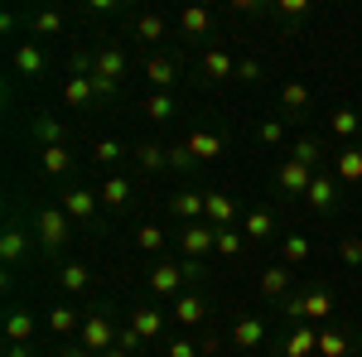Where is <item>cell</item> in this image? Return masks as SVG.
I'll use <instances>...</instances> for the list:
<instances>
[{"label": "cell", "mask_w": 362, "mask_h": 357, "mask_svg": "<svg viewBox=\"0 0 362 357\" xmlns=\"http://www.w3.org/2000/svg\"><path fill=\"white\" fill-rule=\"evenodd\" d=\"M276 179H280V193H285V198H305L309 184H314V169L300 165V160H285Z\"/></svg>", "instance_id": "obj_5"}, {"label": "cell", "mask_w": 362, "mask_h": 357, "mask_svg": "<svg viewBox=\"0 0 362 357\" xmlns=\"http://www.w3.org/2000/svg\"><path fill=\"white\" fill-rule=\"evenodd\" d=\"M184 145H189L194 160H213V155H223V136H213V131H194Z\"/></svg>", "instance_id": "obj_19"}, {"label": "cell", "mask_w": 362, "mask_h": 357, "mask_svg": "<svg viewBox=\"0 0 362 357\" xmlns=\"http://www.w3.org/2000/svg\"><path fill=\"white\" fill-rule=\"evenodd\" d=\"M145 116H150V121H169V116H174V97H169V92H155V97L145 102Z\"/></svg>", "instance_id": "obj_35"}, {"label": "cell", "mask_w": 362, "mask_h": 357, "mask_svg": "<svg viewBox=\"0 0 362 357\" xmlns=\"http://www.w3.org/2000/svg\"><path fill=\"white\" fill-rule=\"evenodd\" d=\"M49 329H54L58 338H63V333H73V329H78V309H68V304H58L54 314H49Z\"/></svg>", "instance_id": "obj_33"}, {"label": "cell", "mask_w": 362, "mask_h": 357, "mask_svg": "<svg viewBox=\"0 0 362 357\" xmlns=\"http://www.w3.org/2000/svg\"><path fill=\"white\" fill-rule=\"evenodd\" d=\"M92 155H97V165H116L126 150H121V140H97V150H92Z\"/></svg>", "instance_id": "obj_42"}, {"label": "cell", "mask_w": 362, "mask_h": 357, "mask_svg": "<svg viewBox=\"0 0 362 357\" xmlns=\"http://www.w3.org/2000/svg\"><path fill=\"white\" fill-rule=\"evenodd\" d=\"M131 329H136L140 338H160L165 319H160V309H131Z\"/></svg>", "instance_id": "obj_22"}, {"label": "cell", "mask_w": 362, "mask_h": 357, "mask_svg": "<svg viewBox=\"0 0 362 357\" xmlns=\"http://www.w3.org/2000/svg\"><path fill=\"white\" fill-rule=\"evenodd\" d=\"M97 203H102V193H92V189H68L63 193V213H68L73 222H92Z\"/></svg>", "instance_id": "obj_10"}, {"label": "cell", "mask_w": 362, "mask_h": 357, "mask_svg": "<svg viewBox=\"0 0 362 357\" xmlns=\"http://www.w3.org/2000/svg\"><path fill=\"white\" fill-rule=\"evenodd\" d=\"M169 208H174V218L198 222V213H203V193H174V198H169Z\"/></svg>", "instance_id": "obj_25"}, {"label": "cell", "mask_w": 362, "mask_h": 357, "mask_svg": "<svg viewBox=\"0 0 362 357\" xmlns=\"http://www.w3.org/2000/svg\"><path fill=\"white\" fill-rule=\"evenodd\" d=\"M63 92H68V107H92V102H97V87H92V78H83V73L68 78Z\"/></svg>", "instance_id": "obj_23"}, {"label": "cell", "mask_w": 362, "mask_h": 357, "mask_svg": "<svg viewBox=\"0 0 362 357\" xmlns=\"http://www.w3.org/2000/svg\"><path fill=\"white\" fill-rule=\"evenodd\" d=\"M29 237H34V232H25L20 222H10V227L0 232V261H5V266H20L25 251H29Z\"/></svg>", "instance_id": "obj_9"}, {"label": "cell", "mask_w": 362, "mask_h": 357, "mask_svg": "<svg viewBox=\"0 0 362 357\" xmlns=\"http://www.w3.org/2000/svg\"><path fill=\"white\" fill-rule=\"evenodd\" d=\"M338 184H362V150L358 145L338 150Z\"/></svg>", "instance_id": "obj_15"}, {"label": "cell", "mask_w": 362, "mask_h": 357, "mask_svg": "<svg viewBox=\"0 0 362 357\" xmlns=\"http://www.w3.org/2000/svg\"><path fill=\"white\" fill-rule=\"evenodd\" d=\"M15 68H20L25 78H39V73H44V49H39L34 39L20 44V49H15Z\"/></svg>", "instance_id": "obj_18"}, {"label": "cell", "mask_w": 362, "mask_h": 357, "mask_svg": "<svg viewBox=\"0 0 362 357\" xmlns=\"http://www.w3.org/2000/svg\"><path fill=\"white\" fill-rule=\"evenodd\" d=\"M121 73H126V54H121V49H102V54H97V63H92V87H97V102H102V97H116Z\"/></svg>", "instance_id": "obj_4"}, {"label": "cell", "mask_w": 362, "mask_h": 357, "mask_svg": "<svg viewBox=\"0 0 362 357\" xmlns=\"http://www.w3.org/2000/svg\"><path fill=\"white\" fill-rule=\"evenodd\" d=\"M280 15L295 20V15H309V0H280Z\"/></svg>", "instance_id": "obj_48"}, {"label": "cell", "mask_w": 362, "mask_h": 357, "mask_svg": "<svg viewBox=\"0 0 362 357\" xmlns=\"http://www.w3.org/2000/svg\"><path fill=\"white\" fill-rule=\"evenodd\" d=\"M169 169H194V155H189V145H174V150H169Z\"/></svg>", "instance_id": "obj_46"}, {"label": "cell", "mask_w": 362, "mask_h": 357, "mask_svg": "<svg viewBox=\"0 0 362 357\" xmlns=\"http://www.w3.org/2000/svg\"><path fill=\"white\" fill-rule=\"evenodd\" d=\"M58 357H92V353H87V348H63Z\"/></svg>", "instance_id": "obj_53"}, {"label": "cell", "mask_w": 362, "mask_h": 357, "mask_svg": "<svg viewBox=\"0 0 362 357\" xmlns=\"http://www.w3.org/2000/svg\"><path fill=\"white\" fill-rule=\"evenodd\" d=\"M58 29H63V15H58V10L34 15V34H39V39H49V34H58Z\"/></svg>", "instance_id": "obj_41"}, {"label": "cell", "mask_w": 362, "mask_h": 357, "mask_svg": "<svg viewBox=\"0 0 362 357\" xmlns=\"http://www.w3.org/2000/svg\"><path fill=\"white\" fill-rule=\"evenodd\" d=\"M203 213H208L213 227H227V222L237 218V203H232L227 193H203Z\"/></svg>", "instance_id": "obj_13"}, {"label": "cell", "mask_w": 362, "mask_h": 357, "mask_svg": "<svg viewBox=\"0 0 362 357\" xmlns=\"http://www.w3.org/2000/svg\"><path fill=\"white\" fill-rule=\"evenodd\" d=\"M261 295L266 300H290V266H266L261 271Z\"/></svg>", "instance_id": "obj_12"}, {"label": "cell", "mask_w": 362, "mask_h": 357, "mask_svg": "<svg viewBox=\"0 0 362 357\" xmlns=\"http://www.w3.org/2000/svg\"><path fill=\"white\" fill-rule=\"evenodd\" d=\"M290 160H300V165H319V160H324V150H319V140L314 136H305V140H295V150H290Z\"/></svg>", "instance_id": "obj_32"}, {"label": "cell", "mask_w": 362, "mask_h": 357, "mask_svg": "<svg viewBox=\"0 0 362 357\" xmlns=\"http://www.w3.org/2000/svg\"><path fill=\"white\" fill-rule=\"evenodd\" d=\"M169 357H198V343L179 338V343H169Z\"/></svg>", "instance_id": "obj_49"}, {"label": "cell", "mask_w": 362, "mask_h": 357, "mask_svg": "<svg viewBox=\"0 0 362 357\" xmlns=\"http://www.w3.org/2000/svg\"><path fill=\"white\" fill-rule=\"evenodd\" d=\"M198 353H223V338H218V333H208V338L198 343Z\"/></svg>", "instance_id": "obj_52"}, {"label": "cell", "mask_w": 362, "mask_h": 357, "mask_svg": "<svg viewBox=\"0 0 362 357\" xmlns=\"http://www.w3.org/2000/svg\"><path fill=\"white\" fill-rule=\"evenodd\" d=\"M140 343H145V338H140L136 329H126V333H121V338H116V348H126V353H136Z\"/></svg>", "instance_id": "obj_50"}, {"label": "cell", "mask_w": 362, "mask_h": 357, "mask_svg": "<svg viewBox=\"0 0 362 357\" xmlns=\"http://www.w3.org/2000/svg\"><path fill=\"white\" fill-rule=\"evenodd\" d=\"M285 314H290V319H329V314H334L329 285H309L300 295H290V300H285Z\"/></svg>", "instance_id": "obj_3"}, {"label": "cell", "mask_w": 362, "mask_h": 357, "mask_svg": "<svg viewBox=\"0 0 362 357\" xmlns=\"http://www.w3.org/2000/svg\"><path fill=\"white\" fill-rule=\"evenodd\" d=\"M261 338H266V324H261V319H242V324L232 329V343H237V348H256Z\"/></svg>", "instance_id": "obj_27"}, {"label": "cell", "mask_w": 362, "mask_h": 357, "mask_svg": "<svg viewBox=\"0 0 362 357\" xmlns=\"http://www.w3.org/2000/svg\"><path fill=\"white\" fill-rule=\"evenodd\" d=\"M179 242H184V251H189V261H198L203 251H213V242H218V227H213V222H189V227L179 232Z\"/></svg>", "instance_id": "obj_8"}, {"label": "cell", "mask_w": 362, "mask_h": 357, "mask_svg": "<svg viewBox=\"0 0 362 357\" xmlns=\"http://www.w3.org/2000/svg\"><path fill=\"white\" fill-rule=\"evenodd\" d=\"M353 353V343H348V333H319V357H348Z\"/></svg>", "instance_id": "obj_30"}, {"label": "cell", "mask_w": 362, "mask_h": 357, "mask_svg": "<svg viewBox=\"0 0 362 357\" xmlns=\"http://www.w3.org/2000/svg\"><path fill=\"white\" fill-rule=\"evenodd\" d=\"M203 73H208V78H232V73H237V63H232L223 49H208V54H203Z\"/></svg>", "instance_id": "obj_28"}, {"label": "cell", "mask_w": 362, "mask_h": 357, "mask_svg": "<svg viewBox=\"0 0 362 357\" xmlns=\"http://www.w3.org/2000/svg\"><path fill=\"white\" fill-rule=\"evenodd\" d=\"M309 256V237H285V266L290 261H305Z\"/></svg>", "instance_id": "obj_44"}, {"label": "cell", "mask_w": 362, "mask_h": 357, "mask_svg": "<svg viewBox=\"0 0 362 357\" xmlns=\"http://www.w3.org/2000/svg\"><path fill=\"white\" fill-rule=\"evenodd\" d=\"M280 353H285V357H314V353H319V333H314V329H295L290 338H285Z\"/></svg>", "instance_id": "obj_16"}, {"label": "cell", "mask_w": 362, "mask_h": 357, "mask_svg": "<svg viewBox=\"0 0 362 357\" xmlns=\"http://www.w3.org/2000/svg\"><path fill=\"white\" fill-rule=\"evenodd\" d=\"M242 232H247L251 242H266V237L276 232V218H271V213H247V218H242Z\"/></svg>", "instance_id": "obj_26"}, {"label": "cell", "mask_w": 362, "mask_h": 357, "mask_svg": "<svg viewBox=\"0 0 362 357\" xmlns=\"http://www.w3.org/2000/svg\"><path fill=\"white\" fill-rule=\"evenodd\" d=\"M58 285H63L68 295H83L87 285H92V275H87V266H63V271H58Z\"/></svg>", "instance_id": "obj_29"}, {"label": "cell", "mask_w": 362, "mask_h": 357, "mask_svg": "<svg viewBox=\"0 0 362 357\" xmlns=\"http://www.w3.org/2000/svg\"><path fill=\"white\" fill-rule=\"evenodd\" d=\"M131 198V179H107V189H102V203L107 208H121Z\"/></svg>", "instance_id": "obj_36"}, {"label": "cell", "mask_w": 362, "mask_h": 357, "mask_svg": "<svg viewBox=\"0 0 362 357\" xmlns=\"http://www.w3.org/2000/svg\"><path fill=\"white\" fill-rule=\"evenodd\" d=\"M34 237H39V247L49 251V256H58V251L68 247V237H73V218L63 208H44L34 218Z\"/></svg>", "instance_id": "obj_1"}, {"label": "cell", "mask_w": 362, "mask_h": 357, "mask_svg": "<svg viewBox=\"0 0 362 357\" xmlns=\"http://www.w3.org/2000/svg\"><path fill=\"white\" fill-rule=\"evenodd\" d=\"M136 165L145 174H160V169H169V150H160V145H136Z\"/></svg>", "instance_id": "obj_24"}, {"label": "cell", "mask_w": 362, "mask_h": 357, "mask_svg": "<svg viewBox=\"0 0 362 357\" xmlns=\"http://www.w3.org/2000/svg\"><path fill=\"white\" fill-rule=\"evenodd\" d=\"M358 126H362L358 111H334V116H329V131H334V136H353Z\"/></svg>", "instance_id": "obj_39"}, {"label": "cell", "mask_w": 362, "mask_h": 357, "mask_svg": "<svg viewBox=\"0 0 362 357\" xmlns=\"http://www.w3.org/2000/svg\"><path fill=\"white\" fill-rule=\"evenodd\" d=\"M285 140V121H261V145H280Z\"/></svg>", "instance_id": "obj_45"}, {"label": "cell", "mask_w": 362, "mask_h": 357, "mask_svg": "<svg viewBox=\"0 0 362 357\" xmlns=\"http://www.w3.org/2000/svg\"><path fill=\"white\" fill-rule=\"evenodd\" d=\"M174 319H179L184 329H194V324H203V319H208V300H203L198 290H184V295L174 300Z\"/></svg>", "instance_id": "obj_11"}, {"label": "cell", "mask_w": 362, "mask_h": 357, "mask_svg": "<svg viewBox=\"0 0 362 357\" xmlns=\"http://www.w3.org/2000/svg\"><path fill=\"white\" fill-rule=\"evenodd\" d=\"M305 203L314 208V213H334V208H338V179H334V174H314Z\"/></svg>", "instance_id": "obj_7"}, {"label": "cell", "mask_w": 362, "mask_h": 357, "mask_svg": "<svg viewBox=\"0 0 362 357\" xmlns=\"http://www.w3.org/2000/svg\"><path fill=\"white\" fill-rule=\"evenodd\" d=\"M174 73H179L174 58H145V78H150L155 87H174V83H179Z\"/></svg>", "instance_id": "obj_21"}, {"label": "cell", "mask_w": 362, "mask_h": 357, "mask_svg": "<svg viewBox=\"0 0 362 357\" xmlns=\"http://www.w3.org/2000/svg\"><path fill=\"white\" fill-rule=\"evenodd\" d=\"M208 25H213V15H208V10H198V5H189V10L179 15V34H184V39H203Z\"/></svg>", "instance_id": "obj_17"}, {"label": "cell", "mask_w": 362, "mask_h": 357, "mask_svg": "<svg viewBox=\"0 0 362 357\" xmlns=\"http://www.w3.org/2000/svg\"><path fill=\"white\" fill-rule=\"evenodd\" d=\"M116 338H121V333L112 329V314H107V304L87 309V319H83V348H87V353H92V357L112 353V348H116Z\"/></svg>", "instance_id": "obj_2"}, {"label": "cell", "mask_w": 362, "mask_h": 357, "mask_svg": "<svg viewBox=\"0 0 362 357\" xmlns=\"http://www.w3.org/2000/svg\"><path fill=\"white\" fill-rule=\"evenodd\" d=\"M5 343H34V314H29V309H10V319H5Z\"/></svg>", "instance_id": "obj_14"}, {"label": "cell", "mask_w": 362, "mask_h": 357, "mask_svg": "<svg viewBox=\"0 0 362 357\" xmlns=\"http://www.w3.org/2000/svg\"><path fill=\"white\" fill-rule=\"evenodd\" d=\"M5 357H34V343H5Z\"/></svg>", "instance_id": "obj_51"}, {"label": "cell", "mask_w": 362, "mask_h": 357, "mask_svg": "<svg viewBox=\"0 0 362 357\" xmlns=\"http://www.w3.org/2000/svg\"><path fill=\"white\" fill-rule=\"evenodd\" d=\"M136 247L140 251H160V247H165V232H160L155 222H145V227L136 232Z\"/></svg>", "instance_id": "obj_40"}, {"label": "cell", "mask_w": 362, "mask_h": 357, "mask_svg": "<svg viewBox=\"0 0 362 357\" xmlns=\"http://www.w3.org/2000/svg\"><path fill=\"white\" fill-rule=\"evenodd\" d=\"M136 34L145 39V44H155V39H165V20H160V15H140V20H136Z\"/></svg>", "instance_id": "obj_38"}, {"label": "cell", "mask_w": 362, "mask_h": 357, "mask_svg": "<svg viewBox=\"0 0 362 357\" xmlns=\"http://www.w3.org/2000/svg\"><path fill=\"white\" fill-rule=\"evenodd\" d=\"M314 357H319V353H314Z\"/></svg>", "instance_id": "obj_55"}, {"label": "cell", "mask_w": 362, "mask_h": 357, "mask_svg": "<svg viewBox=\"0 0 362 357\" xmlns=\"http://www.w3.org/2000/svg\"><path fill=\"white\" fill-rule=\"evenodd\" d=\"M102 357H131V353H126V348H112V353H102Z\"/></svg>", "instance_id": "obj_54"}, {"label": "cell", "mask_w": 362, "mask_h": 357, "mask_svg": "<svg viewBox=\"0 0 362 357\" xmlns=\"http://www.w3.org/2000/svg\"><path fill=\"white\" fill-rule=\"evenodd\" d=\"M184 285H189L184 261H160V266L150 271V290H155V295H174V290H184Z\"/></svg>", "instance_id": "obj_6"}, {"label": "cell", "mask_w": 362, "mask_h": 357, "mask_svg": "<svg viewBox=\"0 0 362 357\" xmlns=\"http://www.w3.org/2000/svg\"><path fill=\"white\" fill-rule=\"evenodd\" d=\"M280 107L285 111H305L309 107V87L305 83H285L280 87Z\"/></svg>", "instance_id": "obj_31"}, {"label": "cell", "mask_w": 362, "mask_h": 357, "mask_svg": "<svg viewBox=\"0 0 362 357\" xmlns=\"http://www.w3.org/2000/svg\"><path fill=\"white\" fill-rule=\"evenodd\" d=\"M34 136L44 140V145H63V126H58L54 116H34Z\"/></svg>", "instance_id": "obj_34"}, {"label": "cell", "mask_w": 362, "mask_h": 357, "mask_svg": "<svg viewBox=\"0 0 362 357\" xmlns=\"http://www.w3.org/2000/svg\"><path fill=\"white\" fill-rule=\"evenodd\" d=\"M237 78H242V83H256V78H261V63H256V58H242V63H237Z\"/></svg>", "instance_id": "obj_47"}, {"label": "cell", "mask_w": 362, "mask_h": 357, "mask_svg": "<svg viewBox=\"0 0 362 357\" xmlns=\"http://www.w3.org/2000/svg\"><path fill=\"white\" fill-rule=\"evenodd\" d=\"M338 256H343V266H362V237H343Z\"/></svg>", "instance_id": "obj_43"}, {"label": "cell", "mask_w": 362, "mask_h": 357, "mask_svg": "<svg viewBox=\"0 0 362 357\" xmlns=\"http://www.w3.org/2000/svg\"><path fill=\"white\" fill-rule=\"evenodd\" d=\"M242 237H247V232L218 227V242H213V251H218V256H237V251H242Z\"/></svg>", "instance_id": "obj_37"}, {"label": "cell", "mask_w": 362, "mask_h": 357, "mask_svg": "<svg viewBox=\"0 0 362 357\" xmlns=\"http://www.w3.org/2000/svg\"><path fill=\"white\" fill-rule=\"evenodd\" d=\"M39 160H44V174H54V179H63V174L73 169L68 145H44V150H39Z\"/></svg>", "instance_id": "obj_20"}]
</instances>
